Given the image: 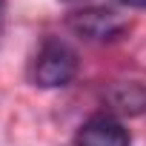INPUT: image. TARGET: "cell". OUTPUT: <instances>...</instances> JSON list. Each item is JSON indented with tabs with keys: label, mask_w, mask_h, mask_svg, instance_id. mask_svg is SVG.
Returning a JSON list of instances; mask_svg holds the SVG:
<instances>
[{
	"label": "cell",
	"mask_w": 146,
	"mask_h": 146,
	"mask_svg": "<svg viewBox=\"0 0 146 146\" xmlns=\"http://www.w3.org/2000/svg\"><path fill=\"white\" fill-rule=\"evenodd\" d=\"M69 29L78 37H86L92 43H106V40H117L129 32V17L112 12V9H78L69 15Z\"/></svg>",
	"instance_id": "cell-2"
},
{
	"label": "cell",
	"mask_w": 146,
	"mask_h": 146,
	"mask_svg": "<svg viewBox=\"0 0 146 146\" xmlns=\"http://www.w3.org/2000/svg\"><path fill=\"white\" fill-rule=\"evenodd\" d=\"M120 3H126L132 9H146V0H120Z\"/></svg>",
	"instance_id": "cell-5"
},
{
	"label": "cell",
	"mask_w": 146,
	"mask_h": 146,
	"mask_svg": "<svg viewBox=\"0 0 146 146\" xmlns=\"http://www.w3.org/2000/svg\"><path fill=\"white\" fill-rule=\"evenodd\" d=\"M129 132L109 115L89 117L78 132V146H129Z\"/></svg>",
	"instance_id": "cell-3"
},
{
	"label": "cell",
	"mask_w": 146,
	"mask_h": 146,
	"mask_svg": "<svg viewBox=\"0 0 146 146\" xmlns=\"http://www.w3.org/2000/svg\"><path fill=\"white\" fill-rule=\"evenodd\" d=\"M106 100L115 112L120 115H143L146 112V86L143 83H115L106 92Z\"/></svg>",
	"instance_id": "cell-4"
},
{
	"label": "cell",
	"mask_w": 146,
	"mask_h": 146,
	"mask_svg": "<svg viewBox=\"0 0 146 146\" xmlns=\"http://www.w3.org/2000/svg\"><path fill=\"white\" fill-rule=\"evenodd\" d=\"M60 3H69V6H78V3H86V0H60Z\"/></svg>",
	"instance_id": "cell-7"
},
{
	"label": "cell",
	"mask_w": 146,
	"mask_h": 146,
	"mask_svg": "<svg viewBox=\"0 0 146 146\" xmlns=\"http://www.w3.org/2000/svg\"><path fill=\"white\" fill-rule=\"evenodd\" d=\"M75 75H78V52L60 37H46L29 69L32 83L40 89H60L75 80Z\"/></svg>",
	"instance_id": "cell-1"
},
{
	"label": "cell",
	"mask_w": 146,
	"mask_h": 146,
	"mask_svg": "<svg viewBox=\"0 0 146 146\" xmlns=\"http://www.w3.org/2000/svg\"><path fill=\"white\" fill-rule=\"evenodd\" d=\"M3 15H6V0H0V26H3Z\"/></svg>",
	"instance_id": "cell-6"
}]
</instances>
